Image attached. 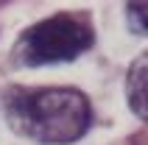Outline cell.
<instances>
[{"label": "cell", "mask_w": 148, "mask_h": 145, "mask_svg": "<svg viewBox=\"0 0 148 145\" xmlns=\"http://www.w3.org/2000/svg\"><path fill=\"white\" fill-rule=\"evenodd\" d=\"M126 14H129V25L137 34H148V3H129Z\"/></svg>", "instance_id": "obj_4"}, {"label": "cell", "mask_w": 148, "mask_h": 145, "mask_svg": "<svg viewBox=\"0 0 148 145\" xmlns=\"http://www.w3.org/2000/svg\"><path fill=\"white\" fill-rule=\"evenodd\" d=\"M92 45V28L75 17L56 14L31 25L17 42V59L28 67L56 64L81 56Z\"/></svg>", "instance_id": "obj_2"}, {"label": "cell", "mask_w": 148, "mask_h": 145, "mask_svg": "<svg viewBox=\"0 0 148 145\" xmlns=\"http://www.w3.org/2000/svg\"><path fill=\"white\" fill-rule=\"evenodd\" d=\"M3 109L8 126L17 134L45 145H67L81 140L92 120L87 98L70 87L8 89Z\"/></svg>", "instance_id": "obj_1"}, {"label": "cell", "mask_w": 148, "mask_h": 145, "mask_svg": "<svg viewBox=\"0 0 148 145\" xmlns=\"http://www.w3.org/2000/svg\"><path fill=\"white\" fill-rule=\"evenodd\" d=\"M126 98H129V106L132 112L148 120V53L137 56L129 67V75H126Z\"/></svg>", "instance_id": "obj_3"}]
</instances>
